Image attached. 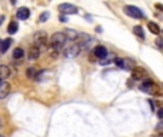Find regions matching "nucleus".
Wrapping results in <instances>:
<instances>
[{"mask_svg":"<svg viewBox=\"0 0 163 137\" xmlns=\"http://www.w3.org/2000/svg\"><path fill=\"white\" fill-rule=\"evenodd\" d=\"M67 39H66L63 32H56V33L51 34L50 37V47L53 50H62V47L66 44Z\"/></svg>","mask_w":163,"mask_h":137,"instance_id":"1","label":"nucleus"},{"mask_svg":"<svg viewBox=\"0 0 163 137\" xmlns=\"http://www.w3.org/2000/svg\"><path fill=\"white\" fill-rule=\"evenodd\" d=\"M123 12H125L127 16H130L133 19H143L144 14L142 13V10L139 7H136V6H132V5H127L123 7Z\"/></svg>","mask_w":163,"mask_h":137,"instance_id":"2","label":"nucleus"},{"mask_svg":"<svg viewBox=\"0 0 163 137\" xmlns=\"http://www.w3.org/2000/svg\"><path fill=\"white\" fill-rule=\"evenodd\" d=\"M33 42H34V46L36 47H43L47 44V33L46 32H37L33 36Z\"/></svg>","mask_w":163,"mask_h":137,"instance_id":"3","label":"nucleus"},{"mask_svg":"<svg viewBox=\"0 0 163 137\" xmlns=\"http://www.w3.org/2000/svg\"><path fill=\"white\" fill-rule=\"evenodd\" d=\"M59 12H60L63 16L65 14H76L77 13V7H76L75 5H70V3H62V5H59Z\"/></svg>","mask_w":163,"mask_h":137,"instance_id":"4","label":"nucleus"},{"mask_svg":"<svg viewBox=\"0 0 163 137\" xmlns=\"http://www.w3.org/2000/svg\"><path fill=\"white\" fill-rule=\"evenodd\" d=\"M80 53V47L77 44H72V46H67V47L63 50V54H65L66 59H73Z\"/></svg>","mask_w":163,"mask_h":137,"instance_id":"5","label":"nucleus"},{"mask_svg":"<svg viewBox=\"0 0 163 137\" xmlns=\"http://www.w3.org/2000/svg\"><path fill=\"white\" fill-rule=\"evenodd\" d=\"M93 54L97 57V59L103 60V59H106L107 57V49L105 47V46H96V47H94Z\"/></svg>","mask_w":163,"mask_h":137,"instance_id":"6","label":"nucleus"},{"mask_svg":"<svg viewBox=\"0 0 163 137\" xmlns=\"http://www.w3.org/2000/svg\"><path fill=\"white\" fill-rule=\"evenodd\" d=\"M153 81L149 80V79H146V80L142 81V84H140V90L144 91V93H153Z\"/></svg>","mask_w":163,"mask_h":137,"instance_id":"7","label":"nucleus"},{"mask_svg":"<svg viewBox=\"0 0 163 137\" xmlns=\"http://www.w3.org/2000/svg\"><path fill=\"white\" fill-rule=\"evenodd\" d=\"M16 16H17L19 20H27L29 17H30V10H29L27 7H20V9H17V12H16Z\"/></svg>","mask_w":163,"mask_h":137,"instance_id":"8","label":"nucleus"},{"mask_svg":"<svg viewBox=\"0 0 163 137\" xmlns=\"http://www.w3.org/2000/svg\"><path fill=\"white\" fill-rule=\"evenodd\" d=\"M27 57H29V60H36V59H39V57H40V49L36 47V46H32V47L29 49Z\"/></svg>","mask_w":163,"mask_h":137,"instance_id":"9","label":"nucleus"},{"mask_svg":"<svg viewBox=\"0 0 163 137\" xmlns=\"http://www.w3.org/2000/svg\"><path fill=\"white\" fill-rule=\"evenodd\" d=\"M143 76H144V70L143 69H133L132 70V80H136V81H139L143 79Z\"/></svg>","mask_w":163,"mask_h":137,"instance_id":"10","label":"nucleus"},{"mask_svg":"<svg viewBox=\"0 0 163 137\" xmlns=\"http://www.w3.org/2000/svg\"><path fill=\"white\" fill-rule=\"evenodd\" d=\"M10 77V67L6 64H0V80H5Z\"/></svg>","mask_w":163,"mask_h":137,"instance_id":"11","label":"nucleus"},{"mask_svg":"<svg viewBox=\"0 0 163 137\" xmlns=\"http://www.w3.org/2000/svg\"><path fill=\"white\" fill-rule=\"evenodd\" d=\"M9 93H10V84L9 83H3V84L0 86V99L7 97Z\"/></svg>","mask_w":163,"mask_h":137,"instance_id":"12","label":"nucleus"},{"mask_svg":"<svg viewBox=\"0 0 163 137\" xmlns=\"http://www.w3.org/2000/svg\"><path fill=\"white\" fill-rule=\"evenodd\" d=\"M12 43H13V40H12L10 37L6 39V40H3V42H2V46H0V52H2V53H6L7 50H9L10 46H12Z\"/></svg>","mask_w":163,"mask_h":137,"instance_id":"13","label":"nucleus"},{"mask_svg":"<svg viewBox=\"0 0 163 137\" xmlns=\"http://www.w3.org/2000/svg\"><path fill=\"white\" fill-rule=\"evenodd\" d=\"M24 57V50L22 47H16L13 50V59L14 60H22Z\"/></svg>","mask_w":163,"mask_h":137,"instance_id":"14","label":"nucleus"},{"mask_svg":"<svg viewBox=\"0 0 163 137\" xmlns=\"http://www.w3.org/2000/svg\"><path fill=\"white\" fill-rule=\"evenodd\" d=\"M17 30H19V23H16V22H10V24L7 26V33L9 34H16L17 33Z\"/></svg>","mask_w":163,"mask_h":137,"instance_id":"15","label":"nucleus"},{"mask_svg":"<svg viewBox=\"0 0 163 137\" xmlns=\"http://www.w3.org/2000/svg\"><path fill=\"white\" fill-rule=\"evenodd\" d=\"M26 76H27L29 79L34 80V79L37 77V69H36V67H29L27 70H26Z\"/></svg>","mask_w":163,"mask_h":137,"instance_id":"16","label":"nucleus"},{"mask_svg":"<svg viewBox=\"0 0 163 137\" xmlns=\"http://www.w3.org/2000/svg\"><path fill=\"white\" fill-rule=\"evenodd\" d=\"M63 33H65L66 39H70V40H76V39H77V36H79V34L76 33L75 30H72V29H67V30H66V32H63Z\"/></svg>","mask_w":163,"mask_h":137,"instance_id":"17","label":"nucleus"},{"mask_svg":"<svg viewBox=\"0 0 163 137\" xmlns=\"http://www.w3.org/2000/svg\"><path fill=\"white\" fill-rule=\"evenodd\" d=\"M147 27H149V30H150V32H152L153 34H159V33H160V27H159L156 23H153V22L147 23Z\"/></svg>","mask_w":163,"mask_h":137,"instance_id":"18","label":"nucleus"},{"mask_svg":"<svg viewBox=\"0 0 163 137\" xmlns=\"http://www.w3.org/2000/svg\"><path fill=\"white\" fill-rule=\"evenodd\" d=\"M133 33H135L137 37L144 39V32H143V27H142V26H135V27H133Z\"/></svg>","mask_w":163,"mask_h":137,"instance_id":"19","label":"nucleus"},{"mask_svg":"<svg viewBox=\"0 0 163 137\" xmlns=\"http://www.w3.org/2000/svg\"><path fill=\"white\" fill-rule=\"evenodd\" d=\"M154 132L158 133L159 136H163V120H160V122L156 124V127H154Z\"/></svg>","mask_w":163,"mask_h":137,"instance_id":"20","label":"nucleus"},{"mask_svg":"<svg viewBox=\"0 0 163 137\" xmlns=\"http://www.w3.org/2000/svg\"><path fill=\"white\" fill-rule=\"evenodd\" d=\"M49 17H50V13H49V12H44V13L40 14V17H39V22H40V23H44V22H46Z\"/></svg>","mask_w":163,"mask_h":137,"instance_id":"21","label":"nucleus"},{"mask_svg":"<svg viewBox=\"0 0 163 137\" xmlns=\"http://www.w3.org/2000/svg\"><path fill=\"white\" fill-rule=\"evenodd\" d=\"M115 63H116V66L119 67V69H123V59L116 57V59H115Z\"/></svg>","mask_w":163,"mask_h":137,"instance_id":"22","label":"nucleus"},{"mask_svg":"<svg viewBox=\"0 0 163 137\" xmlns=\"http://www.w3.org/2000/svg\"><path fill=\"white\" fill-rule=\"evenodd\" d=\"M156 44H158V47L160 50H163V40L162 39H156Z\"/></svg>","mask_w":163,"mask_h":137,"instance_id":"23","label":"nucleus"},{"mask_svg":"<svg viewBox=\"0 0 163 137\" xmlns=\"http://www.w3.org/2000/svg\"><path fill=\"white\" fill-rule=\"evenodd\" d=\"M158 117L160 118V120H163V107H160V109L158 110Z\"/></svg>","mask_w":163,"mask_h":137,"instance_id":"24","label":"nucleus"},{"mask_svg":"<svg viewBox=\"0 0 163 137\" xmlns=\"http://www.w3.org/2000/svg\"><path fill=\"white\" fill-rule=\"evenodd\" d=\"M100 63H102L103 66H106V64H109V63H110V59H103V60H100Z\"/></svg>","mask_w":163,"mask_h":137,"instance_id":"25","label":"nucleus"},{"mask_svg":"<svg viewBox=\"0 0 163 137\" xmlns=\"http://www.w3.org/2000/svg\"><path fill=\"white\" fill-rule=\"evenodd\" d=\"M59 20H60V22H63V23H66V22H67V17H66V16H63V14H60V16H59Z\"/></svg>","mask_w":163,"mask_h":137,"instance_id":"26","label":"nucleus"},{"mask_svg":"<svg viewBox=\"0 0 163 137\" xmlns=\"http://www.w3.org/2000/svg\"><path fill=\"white\" fill-rule=\"evenodd\" d=\"M149 103H150V107H152V110H154V109H156V104H154V101H152V100H150Z\"/></svg>","mask_w":163,"mask_h":137,"instance_id":"27","label":"nucleus"},{"mask_svg":"<svg viewBox=\"0 0 163 137\" xmlns=\"http://www.w3.org/2000/svg\"><path fill=\"white\" fill-rule=\"evenodd\" d=\"M5 20V16H0V26H2V22Z\"/></svg>","mask_w":163,"mask_h":137,"instance_id":"28","label":"nucleus"},{"mask_svg":"<svg viewBox=\"0 0 163 137\" xmlns=\"http://www.w3.org/2000/svg\"><path fill=\"white\" fill-rule=\"evenodd\" d=\"M156 7H158V9H160V10H163V6L162 5H156Z\"/></svg>","mask_w":163,"mask_h":137,"instance_id":"29","label":"nucleus"},{"mask_svg":"<svg viewBox=\"0 0 163 137\" xmlns=\"http://www.w3.org/2000/svg\"><path fill=\"white\" fill-rule=\"evenodd\" d=\"M2 84H3V80H0V86H2Z\"/></svg>","mask_w":163,"mask_h":137,"instance_id":"30","label":"nucleus"},{"mask_svg":"<svg viewBox=\"0 0 163 137\" xmlns=\"http://www.w3.org/2000/svg\"><path fill=\"white\" fill-rule=\"evenodd\" d=\"M154 137H163V136H159V134H158V136H154Z\"/></svg>","mask_w":163,"mask_h":137,"instance_id":"31","label":"nucleus"},{"mask_svg":"<svg viewBox=\"0 0 163 137\" xmlns=\"http://www.w3.org/2000/svg\"><path fill=\"white\" fill-rule=\"evenodd\" d=\"M2 42H3V40H0V46H2Z\"/></svg>","mask_w":163,"mask_h":137,"instance_id":"32","label":"nucleus"},{"mask_svg":"<svg viewBox=\"0 0 163 137\" xmlns=\"http://www.w3.org/2000/svg\"><path fill=\"white\" fill-rule=\"evenodd\" d=\"M0 137H3V136H2V134H0Z\"/></svg>","mask_w":163,"mask_h":137,"instance_id":"33","label":"nucleus"}]
</instances>
